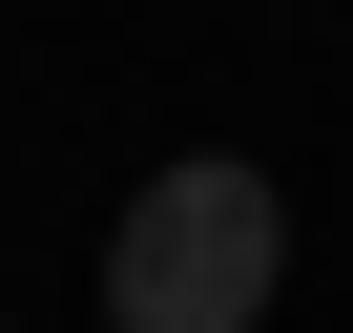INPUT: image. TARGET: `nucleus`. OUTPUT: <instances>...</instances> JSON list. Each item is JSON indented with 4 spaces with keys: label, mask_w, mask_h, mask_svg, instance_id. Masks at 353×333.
Here are the masks:
<instances>
[{
    "label": "nucleus",
    "mask_w": 353,
    "mask_h": 333,
    "mask_svg": "<svg viewBox=\"0 0 353 333\" xmlns=\"http://www.w3.org/2000/svg\"><path fill=\"white\" fill-rule=\"evenodd\" d=\"M291 292V188L250 146H188V166H145L125 229H104V333H270Z\"/></svg>",
    "instance_id": "nucleus-1"
}]
</instances>
